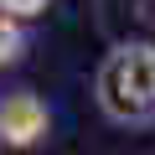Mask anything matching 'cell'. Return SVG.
<instances>
[{
	"mask_svg": "<svg viewBox=\"0 0 155 155\" xmlns=\"http://www.w3.org/2000/svg\"><path fill=\"white\" fill-rule=\"evenodd\" d=\"M93 93L114 124H155V41H119L98 62Z\"/></svg>",
	"mask_w": 155,
	"mask_h": 155,
	"instance_id": "6da1fadb",
	"label": "cell"
},
{
	"mask_svg": "<svg viewBox=\"0 0 155 155\" xmlns=\"http://www.w3.org/2000/svg\"><path fill=\"white\" fill-rule=\"evenodd\" d=\"M47 134H52V109L31 88H16L0 98V145L5 150H36L47 145Z\"/></svg>",
	"mask_w": 155,
	"mask_h": 155,
	"instance_id": "7a4b0ae2",
	"label": "cell"
},
{
	"mask_svg": "<svg viewBox=\"0 0 155 155\" xmlns=\"http://www.w3.org/2000/svg\"><path fill=\"white\" fill-rule=\"evenodd\" d=\"M21 52H26V31H21V21H16V16H0V67L21 62Z\"/></svg>",
	"mask_w": 155,
	"mask_h": 155,
	"instance_id": "3957f363",
	"label": "cell"
},
{
	"mask_svg": "<svg viewBox=\"0 0 155 155\" xmlns=\"http://www.w3.org/2000/svg\"><path fill=\"white\" fill-rule=\"evenodd\" d=\"M52 5V0H0V16H16V21H31Z\"/></svg>",
	"mask_w": 155,
	"mask_h": 155,
	"instance_id": "277c9868",
	"label": "cell"
}]
</instances>
